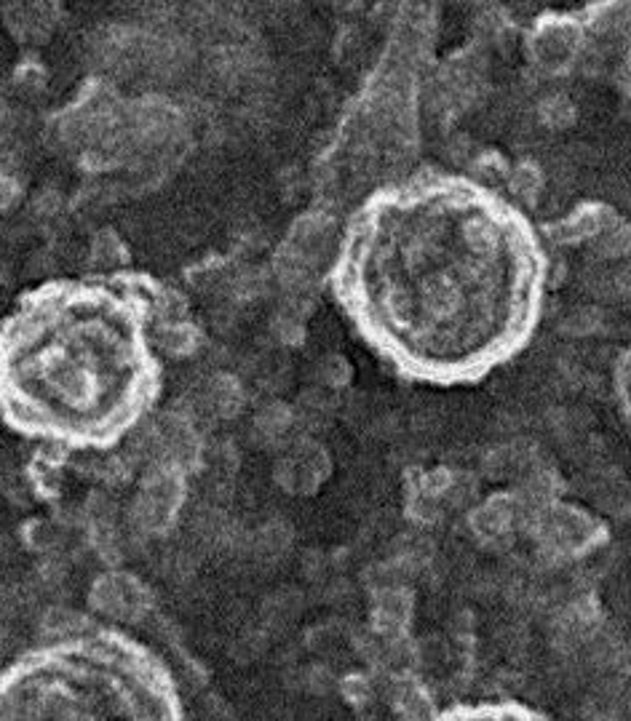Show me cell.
Returning <instances> with one entry per match:
<instances>
[{
	"mask_svg": "<svg viewBox=\"0 0 631 721\" xmlns=\"http://www.w3.org/2000/svg\"><path fill=\"white\" fill-rule=\"evenodd\" d=\"M19 185L14 174H9L6 169H0V209H9L11 203L17 201Z\"/></svg>",
	"mask_w": 631,
	"mask_h": 721,
	"instance_id": "obj_20",
	"label": "cell"
},
{
	"mask_svg": "<svg viewBox=\"0 0 631 721\" xmlns=\"http://www.w3.org/2000/svg\"><path fill=\"white\" fill-rule=\"evenodd\" d=\"M602 324H605V316L597 308H575L562 321V332L567 337H591L602 329Z\"/></svg>",
	"mask_w": 631,
	"mask_h": 721,
	"instance_id": "obj_16",
	"label": "cell"
},
{
	"mask_svg": "<svg viewBox=\"0 0 631 721\" xmlns=\"http://www.w3.org/2000/svg\"><path fill=\"white\" fill-rule=\"evenodd\" d=\"M54 11H57V6H49V3H19V6H11L6 22H9L14 38L38 43L46 41L54 25H57Z\"/></svg>",
	"mask_w": 631,
	"mask_h": 721,
	"instance_id": "obj_8",
	"label": "cell"
},
{
	"mask_svg": "<svg viewBox=\"0 0 631 721\" xmlns=\"http://www.w3.org/2000/svg\"><path fill=\"white\" fill-rule=\"evenodd\" d=\"M519 513V500H509V497H495L492 503H487L482 511L476 513V529L484 535H500L511 527V521Z\"/></svg>",
	"mask_w": 631,
	"mask_h": 721,
	"instance_id": "obj_13",
	"label": "cell"
},
{
	"mask_svg": "<svg viewBox=\"0 0 631 721\" xmlns=\"http://www.w3.org/2000/svg\"><path fill=\"white\" fill-rule=\"evenodd\" d=\"M541 532L543 537L549 540V545L559 548V551H567L573 545L586 543L594 532L591 521L583 516L581 511H570V508H546L541 513Z\"/></svg>",
	"mask_w": 631,
	"mask_h": 721,
	"instance_id": "obj_7",
	"label": "cell"
},
{
	"mask_svg": "<svg viewBox=\"0 0 631 721\" xmlns=\"http://www.w3.org/2000/svg\"><path fill=\"white\" fill-rule=\"evenodd\" d=\"M244 406V388L236 377L228 374H214L198 382L188 396V417L193 420H230L236 417Z\"/></svg>",
	"mask_w": 631,
	"mask_h": 721,
	"instance_id": "obj_4",
	"label": "cell"
},
{
	"mask_svg": "<svg viewBox=\"0 0 631 721\" xmlns=\"http://www.w3.org/2000/svg\"><path fill=\"white\" fill-rule=\"evenodd\" d=\"M511 193L517 195L519 201L533 203L535 195L541 193V177H538V171L527 169V166L514 171V177H511Z\"/></svg>",
	"mask_w": 631,
	"mask_h": 721,
	"instance_id": "obj_18",
	"label": "cell"
},
{
	"mask_svg": "<svg viewBox=\"0 0 631 721\" xmlns=\"http://www.w3.org/2000/svg\"><path fill=\"white\" fill-rule=\"evenodd\" d=\"M284 249L311 270H319L335 252V227L329 219L316 217V214L303 217L292 227L289 244Z\"/></svg>",
	"mask_w": 631,
	"mask_h": 721,
	"instance_id": "obj_5",
	"label": "cell"
},
{
	"mask_svg": "<svg viewBox=\"0 0 631 721\" xmlns=\"http://www.w3.org/2000/svg\"><path fill=\"white\" fill-rule=\"evenodd\" d=\"M196 342V332L185 324H166L164 329L158 332V348L174 358L188 356L190 350L196 348Z\"/></svg>",
	"mask_w": 631,
	"mask_h": 721,
	"instance_id": "obj_15",
	"label": "cell"
},
{
	"mask_svg": "<svg viewBox=\"0 0 631 721\" xmlns=\"http://www.w3.org/2000/svg\"><path fill=\"white\" fill-rule=\"evenodd\" d=\"M329 454L316 441L297 438L276 462V481L292 495H311L327 481Z\"/></svg>",
	"mask_w": 631,
	"mask_h": 721,
	"instance_id": "obj_2",
	"label": "cell"
},
{
	"mask_svg": "<svg viewBox=\"0 0 631 721\" xmlns=\"http://www.w3.org/2000/svg\"><path fill=\"white\" fill-rule=\"evenodd\" d=\"M313 380L321 390H340L351 380V364L345 361L340 353H324V356L313 364Z\"/></svg>",
	"mask_w": 631,
	"mask_h": 721,
	"instance_id": "obj_14",
	"label": "cell"
},
{
	"mask_svg": "<svg viewBox=\"0 0 631 721\" xmlns=\"http://www.w3.org/2000/svg\"><path fill=\"white\" fill-rule=\"evenodd\" d=\"M0 721H188V705L145 641L73 623L0 668Z\"/></svg>",
	"mask_w": 631,
	"mask_h": 721,
	"instance_id": "obj_1",
	"label": "cell"
},
{
	"mask_svg": "<svg viewBox=\"0 0 631 721\" xmlns=\"http://www.w3.org/2000/svg\"><path fill=\"white\" fill-rule=\"evenodd\" d=\"M17 83L22 86V91H27V94H35V91H41L43 89V73L38 70L35 65H27L22 67L17 73Z\"/></svg>",
	"mask_w": 631,
	"mask_h": 721,
	"instance_id": "obj_19",
	"label": "cell"
},
{
	"mask_svg": "<svg viewBox=\"0 0 631 721\" xmlns=\"http://www.w3.org/2000/svg\"><path fill=\"white\" fill-rule=\"evenodd\" d=\"M126 265V246L115 233H99L91 241L89 249V268L99 273H113V270Z\"/></svg>",
	"mask_w": 631,
	"mask_h": 721,
	"instance_id": "obj_12",
	"label": "cell"
},
{
	"mask_svg": "<svg viewBox=\"0 0 631 721\" xmlns=\"http://www.w3.org/2000/svg\"><path fill=\"white\" fill-rule=\"evenodd\" d=\"M182 500V476L177 470L153 468L142 484L140 495L134 500V519L142 527H164L180 508Z\"/></svg>",
	"mask_w": 631,
	"mask_h": 721,
	"instance_id": "obj_3",
	"label": "cell"
},
{
	"mask_svg": "<svg viewBox=\"0 0 631 721\" xmlns=\"http://www.w3.org/2000/svg\"><path fill=\"white\" fill-rule=\"evenodd\" d=\"M578 51V30L565 22H549L538 27L533 38V57L535 62L546 70H559L565 67Z\"/></svg>",
	"mask_w": 631,
	"mask_h": 721,
	"instance_id": "obj_6",
	"label": "cell"
},
{
	"mask_svg": "<svg viewBox=\"0 0 631 721\" xmlns=\"http://www.w3.org/2000/svg\"><path fill=\"white\" fill-rule=\"evenodd\" d=\"M255 436L263 441V444L271 446H284L287 449L292 441H297L295 430H297V417L295 409L281 401H273V404H265L260 412L255 414Z\"/></svg>",
	"mask_w": 631,
	"mask_h": 721,
	"instance_id": "obj_9",
	"label": "cell"
},
{
	"mask_svg": "<svg viewBox=\"0 0 631 721\" xmlns=\"http://www.w3.org/2000/svg\"><path fill=\"white\" fill-rule=\"evenodd\" d=\"M591 500L610 516H629L631 513V481L607 470L594 476Z\"/></svg>",
	"mask_w": 631,
	"mask_h": 721,
	"instance_id": "obj_10",
	"label": "cell"
},
{
	"mask_svg": "<svg viewBox=\"0 0 631 721\" xmlns=\"http://www.w3.org/2000/svg\"><path fill=\"white\" fill-rule=\"evenodd\" d=\"M575 118V107L570 105V99L567 97H549L543 99L541 105V121L551 129H565L570 126V121Z\"/></svg>",
	"mask_w": 631,
	"mask_h": 721,
	"instance_id": "obj_17",
	"label": "cell"
},
{
	"mask_svg": "<svg viewBox=\"0 0 631 721\" xmlns=\"http://www.w3.org/2000/svg\"><path fill=\"white\" fill-rule=\"evenodd\" d=\"M591 244H594V252L599 257H623V254L631 252V225L610 214L605 219V225L599 227L597 235L591 238Z\"/></svg>",
	"mask_w": 631,
	"mask_h": 721,
	"instance_id": "obj_11",
	"label": "cell"
}]
</instances>
